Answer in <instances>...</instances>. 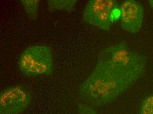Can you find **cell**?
<instances>
[{
    "label": "cell",
    "instance_id": "1",
    "mask_svg": "<svg viewBox=\"0 0 153 114\" xmlns=\"http://www.w3.org/2000/svg\"><path fill=\"white\" fill-rule=\"evenodd\" d=\"M146 66V57L126 43L108 46L101 51L96 66L81 84L80 95L94 106L111 103L140 78Z\"/></svg>",
    "mask_w": 153,
    "mask_h": 114
},
{
    "label": "cell",
    "instance_id": "2",
    "mask_svg": "<svg viewBox=\"0 0 153 114\" xmlns=\"http://www.w3.org/2000/svg\"><path fill=\"white\" fill-rule=\"evenodd\" d=\"M18 65L20 72L27 76H49L54 69L52 50L43 44L30 46L20 54Z\"/></svg>",
    "mask_w": 153,
    "mask_h": 114
},
{
    "label": "cell",
    "instance_id": "3",
    "mask_svg": "<svg viewBox=\"0 0 153 114\" xmlns=\"http://www.w3.org/2000/svg\"><path fill=\"white\" fill-rule=\"evenodd\" d=\"M32 100L28 90L23 86L14 85L0 93V114H21L26 111Z\"/></svg>",
    "mask_w": 153,
    "mask_h": 114
},
{
    "label": "cell",
    "instance_id": "4",
    "mask_svg": "<svg viewBox=\"0 0 153 114\" xmlns=\"http://www.w3.org/2000/svg\"><path fill=\"white\" fill-rule=\"evenodd\" d=\"M117 7L118 2L115 0H91L85 7L83 19L89 24L109 31L112 24L110 14L112 10Z\"/></svg>",
    "mask_w": 153,
    "mask_h": 114
},
{
    "label": "cell",
    "instance_id": "5",
    "mask_svg": "<svg viewBox=\"0 0 153 114\" xmlns=\"http://www.w3.org/2000/svg\"><path fill=\"white\" fill-rule=\"evenodd\" d=\"M120 25L126 32L136 34L142 27L144 11L142 5L135 0H126L121 4Z\"/></svg>",
    "mask_w": 153,
    "mask_h": 114
},
{
    "label": "cell",
    "instance_id": "6",
    "mask_svg": "<svg viewBox=\"0 0 153 114\" xmlns=\"http://www.w3.org/2000/svg\"><path fill=\"white\" fill-rule=\"evenodd\" d=\"M77 2L76 0H48V8L50 13L59 10L70 13L73 11Z\"/></svg>",
    "mask_w": 153,
    "mask_h": 114
},
{
    "label": "cell",
    "instance_id": "7",
    "mask_svg": "<svg viewBox=\"0 0 153 114\" xmlns=\"http://www.w3.org/2000/svg\"><path fill=\"white\" fill-rule=\"evenodd\" d=\"M25 13L32 20L38 18V10L41 1L40 0H21Z\"/></svg>",
    "mask_w": 153,
    "mask_h": 114
},
{
    "label": "cell",
    "instance_id": "8",
    "mask_svg": "<svg viewBox=\"0 0 153 114\" xmlns=\"http://www.w3.org/2000/svg\"><path fill=\"white\" fill-rule=\"evenodd\" d=\"M139 114H153V94L144 98L141 105Z\"/></svg>",
    "mask_w": 153,
    "mask_h": 114
},
{
    "label": "cell",
    "instance_id": "9",
    "mask_svg": "<svg viewBox=\"0 0 153 114\" xmlns=\"http://www.w3.org/2000/svg\"><path fill=\"white\" fill-rule=\"evenodd\" d=\"M77 108L79 114H98L92 107L82 102L77 103Z\"/></svg>",
    "mask_w": 153,
    "mask_h": 114
},
{
    "label": "cell",
    "instance_id": "10",
    "mask_svg": "<svg viewBox=\"0 0 153 114\" xmlns=\"http://www.w3.org/2000/svg\"><path fill=\"white\" fill-rule=\"evenodd\" d=\"M121 9L120 7H116L114 8L111 13L110 14V19L112 23L114 21L120 19L121 17Z\"/></svg>",
    "mask_w": 153,
    "mask_h": 114
},
{
    "label": "cell",
    "instance_id": "11",
    "mask_svg": "<svg viewBox=\"0 0 153 114\" xmlns=\"http://www.w3.org/2000/svg\"><path fill=\"white\" fill-rule=\"evenodd\" d=\"M148 3H149L151 8L153 9V0H149L148 1Z\"/></svg>",
    "mask_w": 153,
    "mask_h": 114
}]
</instances>
